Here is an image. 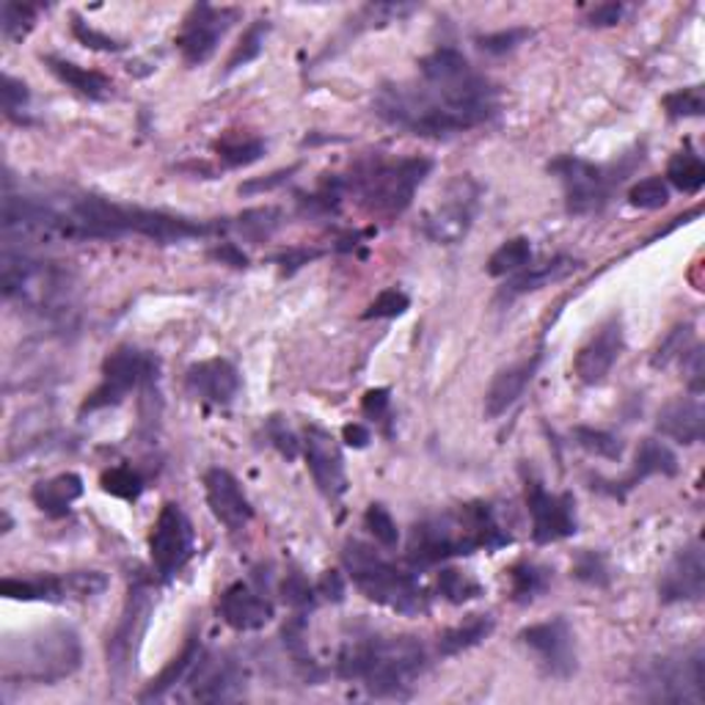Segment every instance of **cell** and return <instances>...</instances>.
<instances>
[{"label": "cell", "instance_id": "cell-42", "mask_svg": "<svg viewBox=\"0 0 705 705\" xmlns=\"http://www.w3.org/2000/svg\"><path fill=\"white\" fill-rule=\"evenodd\" d=\"M438 592L450 603H466L472 598L483 596V585L474 581L469 574H463V570L447 568L438 574Z\"/></svg>", "mask_w": 705, "mask_h": 705}, {"label": "cell", "instance_id": "cell-57", "mask_svg": "<svg viewBox=\"0 0 705 705\" xmlns=\"http://www.w3.org/2000/svg\"><path fill=\"white\" fill-rule=\"evenodd\" d=\"M296 171H298V165H290V169L274 171V174H268L265 180H249V183L240 185V196H254V194H262V190L279 188V185H285L287 180L296 174Z\"/></svg>", "mask_w": 705, "mask_h": 705}, {"label": "cell", "instance_id": "cell-10", "mask_svg": "<svg viewBox=\"0 0 705 705\" xmlns=\"http://www.w3.org/2000/svg\"><path fill=\"white\" fill-rule=\"evenodd\" d=\"M152 609L154 598L149 581H132L130 590H127V601L125 609H122L119 623H116L114 634H111L108 639V672L111 678H114V683H119V686L130 678V672L136 670L138 648H141V639L149 628Z\"/></svg>", "mask_w": 705, "mask_h": 705}, {"label": "cell", "instance_id": "cell-28", "mask_svg": "<svg viewBox=\"0 0 705 705\" xmlns=\"http://www.w3.org/2000/svg\"><path fill=\"white\" fill-rule=\"evenodd\" d=\"M42 61L50 67V72L56 74L61 83H67L69 89H74L80 97L97 100L100 103V100H108L111 94H114V83H111V78L108 74L97 72V69L78 67V63L63 61V58H56V56H45Z\"/></svg>", "mask_w": 705, "mask_h": 705}, {"label": "cell", "instance_id": "cell-46", "mask_svg": "<svg viewBox=\"0 0 705 705\" xmlns=\"http://www.w3.org/2000/svg\"><path fill=\"white\" fill-rule=\"evenodd\" d=\"M628 201L639 210H661L670 201V188H667L661 176H648V180H643V183H637L628 190Z\"/></svg>", "mask_w": 705, "mask_h": 705}, {"label": "cell", "instance_id": "cell-40", "mask_svg": "<svg viewBox=\"0 0 705 705\" xmlns=\"http://www.w3.org/2000/svg\"><path fill=\"white\" fill-rule=\"evenodd\" d=\"M670 119H700L705 114V92L703 85H686L678 92L667 94L661 100Z\"/></svg>", "mask_w": 705, "mask_h": 705}, {"label": "cell", "instance_id": "cell-27", "mask_svg": "<svg viewBox=\"0 0 705 705\" xmlns=\"http://www.w3.org/2000/svg\"><path fill=\"white\" fill-rule=\"evenodd\" d=\"M675 474H678L675 452H672L664 441H659V438H645L643 444H639L637 455H634L632 474H628L626 479H621V483H614V485H621V488L614 490V499H626L628 490H632L634 485L643 483V479L675 477Z\"/></svg>", "mask_w": 705, "mask_h": 705}, {"label": "cell", "instance_id": "cell-29", "mask_svg": "<svg viewBox=\"0 0 705 705\" xmlns=\"http://www.w3.org/2000/svg\"><path fill=\"white\" fill-rule=\"evenodd\" d=\"M80 496H83V479L72 472L58 474V477L53 479H42V483H36L34 490H31L34 505L50 518L67 516L69 507H72Z\"/></svg>", "mask_w": 705, "mask_h": 705}, {"label": "cell", "instance_id": "cell-22", "mask_svg": "<svg viewBox=\"0 0 705 705\" xmlns=\"http://www.w3.org/2000/svg\"><path fill=\"white\" fill-rule=\"evenodd\" d=\"M245 692V672L234 659H210L201 656L196 661L194 697L199 703H232Z\"/></svg>", "mask_w": 705, "mask_h": 705}, {"label": "cell", "instance_id": "cell-2", "mask_svg": "<svg viewBox=\"0 0 705 705\" xmlns=\"http://www.w3.org/2000/svg\"><path fill=\"white\" fill-rule=\"evenodd\" d=\"M63 216V238L67 240H108L122 234H141L154 243H183L190 238H210L227 232L229 223L194 221V218L169 216L147 207L119 205L103 196H80L67 201Z\"/></svg>", "mask_w": 705, "mask_h": 705}, {"label": "cell", "instance_id": "cell-23", "mask_svg": "<svg viewBox=\"0 0 705 705\" xmlns=\"http://www.w3.org/2000/svg\"><path fill=\"white\" fill-rule=\"evenodd\" d=\"M205 494L207 505H210L212 516L223 523L227 529H243L251 521L254 510H251L249 496L243 494L238 479L227 472V469H210L205 474Z\"/></svg>", "mask_w": 705, "mask_h": 705}, {"label": "cell", "instance_id": "cell-9", "mask_svg": "<svg viewBox=\"0 0 705 705\" xmlns=\"http://www.w3.org/2000/svg\"><path fill=\"white\" fill-rule=\"evenodd\" d=\"M637 697L648 703H692L705 700V654L703 648L656 656L637 667Z\"/></svg>", "mask_w": 705, "mask_h": 705}, {"label": "cell", "instance_id": "cell-31", "mask_svg": "<svg viewBox=\"0 0 705 705\" xmlns=\"http://www.w3.org/2000/svg\"><path fill=\"white\" fill-rule=\"evenodd\" d=\"M201 659V639L196 637H188V643H185V648H183V654L180 656H174V659L169 661V664H165V670L160 672L158 678H154L152 683H149L147 689H143L141 692V703H149V700H158V697H163L165 692H169V689H174L176 683H183L185 678L190 675V672L196 670V661Z\"/></svg>", "mask_w": 705, "mask_h": 705}, {"label": "cell", "instance_id": "cell-8", "mask_svg": "<svg viewBox=\"0 0 705 705\" xmlns=\"http://www.w3.org/2000/svg\"><path fill=\"white\" fill-rule=\"evenodd\" d=\"M352 585L359 587L370 601L394 609L400 614L427 612V592L414 574H405L397 565L383 559L372 546L361 541H347L342 552Z\"/></svg>", "mask_w": 705, "mask_h": 705}, {"label": "cell", "instance_id": "cell-52", "mask_svg": "<svg viewBox=\"0 0 705 705\" xmlns=\"http://www.w3.org/2000/svg\"><path fill=\"white\" fill-rule=\"evenodd\" d=\"M265 432H268L270 444H274L287 461H296L298 452H301V441H298V436L292 432V427L287 425L285 416H270L268 425H265Z\"/></svg>", "mask_w": 705, "mask_h": 705}, {"label": "cell", "instance_id": "cell-17", "mask_svg": "<svg viewBox=\"0 0 705 705\" xmlns=\"http://www.w3.org/2000/svg\"><path fill=\"white\" fill-rule=\"evenodd\" d=\"M527 507L532 516V541L538 546L576 535V501L570 494H548L541 479H527Z\"/></svg>", "mask_w": 705, "mask_h": 705}, {"label": "cell", "instance_id": "cell-21", "mask_svg": "<svg viewBox=\"0 0 705 705\" xmlns=\"http://www.w3.org/2000/svg\"><path fill=\"white\" fill-rule=\"evenodd\" d=\"M218 614L234 632H259L274 621V603L249 581H234L218 601Z\"/></svg>", "mask_w": 705, "mask_h": 705}, {"label": "cell", "instance_id": "cell-5", "mask_svg": "<svg viewBox=\"0 0 705 705\" xmlns=\"http://www.w3.org/2000/svg\"><path fill=\"white\" fill-rule=\"evenodd\" d=\"M430 171L432 160L427 158L389 160L372 154L352 165L350 174L342 176V183H345V194L359 199L367 212L392 218L408 210L416 188L425 183Z\"/></svg>", "mask_w": 705, "mask_h": 705}, {"label": "cell", "instance_id": "cell-6", "mask_svg": "<svg viewBox=\"0 0 705 705\" xmlns=\"http://www.w3.org/2000/svg\"><path fill=\"white\" fill-rule=\"evenodd\" d=\"M643 160L645 143H639L612 163H590V160L576 158V154H563V158L548 163V171L557 174L559 183H563L568 212L592 216L609 205L614 190L626 183L628 176L637 171V165H643Z\"/></svg>", "mask_w": 705, "mask_h": 705}, {"label": "cell", "instance_id": "cell-56", "mask_svg": "<svg viewBox=\"0 0 705 705\" xmlns=\"http://www.w3.org/2000/svg\"><path fill=\"white\" fill-rule=\"evenodd\" d=\"M389 405H392V392L389 389H370L361 400V411L372 421H389Z\"/></svg>", "mask_w": 705, "mask_h": 705}, {"label": "cell", "instance_id": "cell-47", "mask_svg": "<svg viewBox=\"0 0 705 705\" xmlns=\"http://www.w3.org/2000/svg\"><path fill=\"white\" fill-rule=\"evenodd\" d=\"M281 598H285L287 606L298 609V612H307L317 603V587L309 585L307 576L301 570H290L281 581Z\"/></svg>", "mask_w": 705, "mask_h": 705}, {"label": "cell", "instance_id": "cell-35", "mask_svg": "<svg viewBox=\"0 0 705 705\" xmlns=\"http://www.w3.org/2000/svg\"><path fill=\"white\" fill-rule=\"evenodd\" d=\"M667 180L681 194H697L705 185V165L700 154H694L692 149H681V152L672 154L670 163H667Z\"/></svg>", "mask_w": 705, "mask_h": 705}, {"label": "cell", "instance_id": "cell-45", "mask_svg": "<svg viewBox=\"0 0 705 705\" xmlns=\"http://www.w3.org/2000/svg\"><path fill=\"white\" fill-rule=\"evenodd\" d=\"M365 523L370 529V535L375 538V543H381L383 548H397L400 543V529L394 523L392 512L383 505H370L365 512Z\"/></svg>", "mask_w": 705, "mask_h": 705}, {"label": "cell", "instance_id": "cell-44", "mask_svg": "<svg viewBox=\"0 0 705 705\" xmlns=\"http://www.w3.org/2000/svg\"><path fill=\"white\" fill-rule=\"evenodd\" d=\"M570 574H574L579 581H585V585H592V587H606L609 576H612L609 574V565H606V559H603V554L590 552V548H581V552L576 554Z\"/></svg>", "mask_w": 705, "mask_h": 705}, {"label": "cell", "instance_id": "cell-3", "mask_svg": "<svg viewBox=\"0 0 705 705\" xmlns=\"http://www.w3.org/2000/svg\"><path fill=\"white\" fill-rule=\"evenodd\" d=\"M512 543L510 532L499 527L494 507L485 501L458 505L436 512L411 529L408 563L414 568H430L450 557H466L474 552H496Z\"/></svg>", "mask_w": 705, "mask_h": 705}, {"label": "cell", "instance_id": "cell-54", "mask_svg": "<svg viewBox=\"0 0 705 705\" xmlns=\"http://www.w3.org/2000/svg\"><path fill=\"white\" fill-rule=\"evenodd\" d=\"M0 92H3V114H7L9 119H18V114L31 100L28 85H25L23 80L12 78V74H3V89H0Z\"/></svg>", "mask_w": 705, "mask_h": 705}, {"label": "cell", "instance_id": "cell-16", "mask_svg": "<svg viewBox=\"0 0 705 705\" xmlns=\"http://www.w3.org/2000/svg\"><path fill=\"white\" fill-rule=\"evenodd\" d=\"M240 9L210 7V3H196L185 18L183 31L176 34V47L183 53L185 63L199 67L210 61L218 50V42L227 36V31L238 23Z\"/></svg>", "mask_w": 705, "mask_h": 705}, {"label": "cell", "instance_id": "cell-43", "mask_svg": "<svg viewBox=\"0 0 705 705\" xmlns=\"http://www.w3.org/2000/svg\"><path fill=\"white\" fill-rule=\"evenodd\" d=\"M103 490L105 494L116 496V499L136 501L143 490V479L141 474L132 472L130 466H116L103 474Z\"/></svg>", "mask_w": 705, "mask_h": 705}, {"label": "cell", "instance_id": "cell-51", "mask_svg": "<svg viewBox=\"0 0 705 705\" xmlns=\"http://www.w3.org/2000/svg\"><path fill=\"white\" fill-rule=\"evenodd\" d=\"M692 347V325H678L667 334V339L661 342L659 350L654 356V367H667L672 359H681L683 352Z\"/></svg>", "mask_w": 705, "mask_h": 705}, {"label": "cell", "instance_id": "cell-18", "mask_svg": "<svg viewBox=\"0 0 705 705\" xmlns=\"http://www.w3.org/2000/svg\"><path fill=\"white\" fill-rule=\"evenodd\" d=\"M623 347H626V334H623V317L612 314L598 325L592 339L576 352L574 372L585 386H598L606 381L612 367L621 359Z\"/></svg>", "mask_w": 705, "mask_h": 705}, {"label": "cell", "instance_id": "cell-30", "mask_svg": "<svg viewBox=\"0 0 705 705\" xmlns=\"http://www.w3.org/2000/svg\"><path fill=\"white\" fill-rule=\"evenodd\" d=\"M579 268V262L570 259V256H554L552 262H543V265H529L521 274L510 276L505 292L507 296H523V292H535L541 287L554 285V281H563L565 276H570Z\"/></svg>", "mask_w": 705, "mask_h": 705}, {"label": "cell", "instance_id": "cell-50", "mask_svg": "<svg viewBox=\"0 0 705 705\" xmlns=\"http://www.w3.org/2000/svg\"><path fill=\"white\" fill-rule=\"evenodd\" d=\"M281 637H285V648L290 650V656L298 664L314 667V659L307 654V614H296V617L281 628Z\"/></svg>", "mask_w": 705, "mask_h": 705}, {"label": "cell", "instance_id": "cell-59", "mask_svg": "<svg viewBox=\"0 0 705 705\" xmlns=\"http://www.w3.org/2000/svg\"><path fill=\"white\" fill-rule=\"evenodd\" d=\"M317 596L328 598L334 603L345 601V579H342L339 570H325L323 579L317 581Z\"/></svg>", "mask_w": 705, "mask_h": 705}, {"label": "cell", "instance_id": "cell-19", "mask_svg": "<svg viewBox=\"0 0 705 705\" xmlns=\"http://www.w3.org/2000/svg\"><path fill=\"white\" fill-rule=\"evenodd\" d=\"M303 455H307V466L312 472L314 485L323 490V496L342 499L347 494V474L345 458H342L336 438L323 427L309 425L307 436H303Z\"/></svg>", "mask_w": 705, "mask_h": 705}, {"label": "cell", "instance_id": "cell-12", "mask_svg": "<svg viewBox=\"0 0 705 705\" xmlns=\"http://www.w3.org/2000/svg\"><path fill=\"white\" fill-rule=\"evenodd\" d=\"M479 185L474 183L472 176H458L447 185L444 196L438 199V205L421 221L427 238L432 243L441 245H458L472 229L474 218L479 210Z\"/></svg>", "mask_w": 705, "mask_h": 705}, {"label": "cell", "instance_id": "cell-14", "mask_svg": "<svg viewBox=\"0 0 705 705\" xmlns=\"http://www.w3.org/2000/svg\"><path fill=\"white\" fill-rule=\"evenodd\" d=\"M149 552H152V563L160 579L176 576L194 557V529H190L188 516L174 501L163 505L160 510L158 521L149 532Z\"/></svg>", "mask_w": 705, "mask_h": 705}, {"label": "cell", "instance_id": "cell-49", "mask_svg": "<svg viewBox=\"0 0 705 705\" xmlns=\"http://www.w3.org/2000/svg\"><path fill=\"white\" fill-rule=\"evenodd\" d=\"M411 309V298L405 296L403 290L392 287V290H383L375 301L370 303V309L365 312L367 320H394L400 314H405Z\"/></svg>", "mask_w": 705, "mask_h": 705}, {"label": "cell", "instance_id": "cell-61", "mask_svg": "<svg viewBox=\"0 0 705 705\" xmlns=\"http://www.w3.org/2000/svg\"><path fill=\"white\" fill-rule=\"evenodd\" d=\"M323 254V251H309V249H290L287 254H281L279 265L287 270V274H292V270L303 268V265H309L312 259H317V256Z\"/></svg>", "mask_w": 705, "mask_h": 705}, {"label": "cell", "instance_id": "cell-20", "mask_svg": "<svg viewBox=\"0 0 705 705\" xmlns=\"http://www.w3.org/2000/svg\"><path fill=\"white\" fill-rule=\"evenodd\" d=\"M705 592V557L697 541L683 546L659 581L661 603H694Z\"/></svg>", "mask_w": 705, "mask_h": 705}, {"label": "cell", "instance_id": "cell-33", "mask_svg": "<svg viewBox=\"0 0 705 705\" xmlns=\"http://www.w3.org/2000/svg\"><path fill=\"white\" fill-rule=\"evenodd\" d=\"M552 585V570L538 563H518L510 568V596L516 603L535 601Z\"/></svg>", "mask_w": 705, "mask_h": 705}, {"label": "cell", "instance_id": "cell-26", "mask_svg": "<svg viewBox=\"0 0 705 705\" xmlns=\"http://www.w3.org/2000/svg\"><path fill=\"white\" fill-rule=\"evenodd\" d=\"M656 430L678 444H697L705 436V408L697 397H678L656 416Z\"/></svg>", "mask_w": 705, "mask_h": 705}, {"label": "cell", "instance_id": "cell-13", "mask_svg": "<svg viewBox=\"0 0 705 705\" xmlns=\"http://www.w3.org/2000/svg\"><path fill=\"white\" fill-rule=\"evenodd\" d=\"M108 590V576L100 570H74L61 576H36V579H3L0 592L14 601H83Z\"/></svg>", "mask_w": 705, "mask_h": 705}, {"label": "cell", "instance_id": "cell-4", "mask_svg": "<svg viewBox=\"0 0 705 705\" xmlns=\"http://www.w3.org/2000/svg\"><path fill=\"white\" fill-rule=\"evenodd\" d=\"M427 670V650L416 637H367L342 648L336 672L361 681L375 697H403Z\"/></svg>", "mask_w": 705, "mask_h": 705}, {"label": "cell", "instance_id": "cell-60", "mask_svg": "<svg viewBox=\"0 0 705 705\" xmlns=\"http://www.w3.org/2000/svg\"><path fill=\"white\" fill-rule=\"evenodd\" d=\"M210 256L221 262V265H232V268H245V265H249V256L234 243H218L216 249L210 251Z\"/></svg>", "mask_w": 705, "mask_h": 705}, {"label": "cell", "instance_id": "cell-62", "mask_svg": "<svg viewBox=\"0 0 705 705\" xmlns=\"http://www.w3.org/2000/svg\"><path fill=\"white\" fill-rule=\"evenodd\" d=\"M342 438H345V444L352 447V450H365V447L372 441V432H370V427L359 425V421H352V425H345Z\"/></svg>", "mask_w": 705, "mask_h": 705}, {"label": "cell", "instance_id": "cell-24", "mask_svg": "<svg viewBox=\"0 0 705 705\" xmlns=\"http://www.w3.org/2000/svg\"><path fill=\"white\" fill-rule=\"evenodd\" d=\"M188 389L212 405H229L240 394V372L227 359L199 361L188 370Z\"/></svg>", "mask_w": 705, "mask_h": 705}, {"label": "cell", "instance_id": "cell-38", "mask_svg": "<svg viewBox=\"0 0 705 705\" xmlns=\"http://www.w3.org/2000/svg\"><path fill=\"white\" fill-rule=\"evenodd\" d=\"M268 34H270L268 20H256V23H251L249 28H245V34L240 36L238 45H234L232 56H229L227 72H234V69L256 61V58L262 56V50H265V39H268Z\"/></svg>", "mask_w": 705, "mask_h": 705}, {"label": "cell", "instance_id": "cell-11", "mask_svg": "<svg viewBox=\"0 0 705 705\" xmlns=\"http://www.w3.org/2000/svg\"><path fill=\"white\" fill-rule=\"evenodd\" d=\"M152 372H158V359L149 352L138 350L132 345H119L103 365V381L80 405V414H94V411L114 408L119 405L132 389L141 386Z\"/></svg>", "mask_w": 705, "mask_h": 705}, {"label": "cell", "instance_id": "cell-15", "mask_svg": "<svg viewBox=\"0 0 705 705\" xmlns=\"http://www.w3.org/2000/svg\"><path fill=\"white\" fill-rule=\"evenodd\" d=\"M521 643L527 645L532 654L541 661L543 672L554 681H568L579 670V654H576V637L574 628L565 617H552L546 623L523 628Z\"/></svg>", "mask_w": 705, "mask_h": 705}, {"label": "cell", "instance_id": "cell-32", "mask_svg": "<svg viewBox=\"0 0 705 705\" xmlns=\"http://www.w3.org/2000/svg\"><path fill=\"white\" fill-rule=\"evenodd\" d=\"M494 626L496 623L490 614H477L474 621H466L463 626H455L441 634V637H438V654L447 656V659L458 654H466V650L477 648L483 639H488L490 634H494Z\"/></svg>", "mask_w": 705, "mask_h": 705}, {"label": "cell", "instance_id": "cell-1", "mask_svg": "<svg viewBox=\"0 0 705 705\" xmlns=\"http://www.w3.org/2000/svg\"><path fill=\"white\" fill-rule=\"evenodd\" d=\"M375 114L414 136H458L494 119L496 89L474 69L450 83H386L375 97Z\"/></svg>", "mask_w": 705, "mask_h": 705}, {"label": "cell", "instance_id": "cell-25", "mask_svg": "<svg viewBox=\"0 0 705 705\" xmlns=\"http://www.w3.org/2000/svg\"><path fill=\"white\" fill-rule=\"evenodd\" d=\"M541 359H543L541 352H535L532 359L518 361V365H510L507 370L496 372L488 392H485V416H488V419H499V416H505L507 411L523 397V392H527V386L532 383V378L538 375Z\"/></svg>", "mask_w": 705, "mask_h": 705}, {"label": "cell", "instance_id": "cell-53", "mask_svg": "<svg viewBox=\"0 0 705 705\" xmlns=\"http://www.w3.org/2000/svg\"><path fill=\"white\" fill-rule=\"evenodd\" d=\"M72 36L80 42L83 47H89V50H97V53H122L125 50V45L116 39H111L108 34H100L97 28H92L89 23H83L80 18H72Z\"/></svg>", "mask_w": 705, "mask_h": 705}, {"label": "cell", "instance_id": "cell-7", "mask_svg": "<svg viewBox=\"0 0 705 705\" xmlns=\"http://www.w3.org/2000/svg\"><path fill=\"white\" fill-rule=\"evenodd\" d=\"M83 659L80 637L69 626H50L31 634L23 643L3 648V678L7 681L58 683L72 675Z\"/></svg>", "mask_w": 705, "mask_h": 705}, {"label": "cell", "instance_id": "cell-41", "mask_svg": "<svg viewBox=\"0 0 705 705\" xmlns=\"http://www.w3.org/2000/svg\"><path fill=\"white\" fill-rule=\"evenodd\" d=\"M36 14L39 9L31 7V3H3V18H0V28H3V39L7 42H20L31 34L36 23Z\"/></svg>", "mask_w": 705, "mask_h": 705}, {"label": "cell", "instance_id": "cell-37", "mask_svg": "<svg viewBox=\"0 0 705 705\" xmlns=\"http://www.w3.org/2000/svg\"><path fill=\"white\" fill-rule=\"evenodd\" d=\"M574 438L581 450L590 452V455L596 458H603V461H621L623 458V441L614 436V432L579 425L574 427Z\"/></svg>", "mask_w": 705, "mask_h": 705}, {"label": "cell", "instance_id": "cell-39", "mask_svg": "<svg viewBox=\"0 0 705 705\" xmlns=\"http://www.w3.org/2000/svg\"><path fill=\"white\" fill-rule=\"evenodd\" d=\"M281 212L276 207H259V210H249L238 218V223H229L232 229H238L245 240H268L270 234L279 229Z\"/></svg>", "mask_w": 705, "mask_h": 705}, {"label": "cell", "instance_id": "cell-36", "mask_svg": "<svg viewBox=\"0 0 705 705\" xmlns=\"http://www.w3.org/2000/svg\"><path fill=\"white\" fill-rule=\"evenodd\" d=\"M268 143L256 136H223L221 141L216 143L218 158L223 160V165L229 169H243V165L256 163V160L265 154Z\"/></svg>", "mask_w": 705, "mask_h": 705}, {"label": "cell", "instance_id": "cell-58", "mask_svg": "<svg viewBox=\"0 0 705 705\" xmlns=\"http://www.w3.org/2000/svg\"><path fill=\"white\" fill-rule=\"evenodd\" d=\"M623 14H626L623 3H601V7H596L587 14V25H592V28H612V25L621 23Z\"/></svg>", "mask_w": 705, "mask_h": 705}, {"label": "cell", "instance_id": "cell-48", "mask_svg": "<svg viewBox=\"0 0 705 705\" xmlns=\"http://www.w3.org/2000/svg\"><path fill=\"white\" fill-rule=\"evenodd\" d=\"M535 31L532 28H507V31H496V34H485L477 36V47L488 56H505V53H512L516 47H521L523 42L532 39Z\"/></svg>", "mask_w": 705, "mask_h": 705}, {"label": "cell", "instance_id": "cell-34", "mask_svg": "<svg viewBox=\"0 0 705 705\" xmlns=\"http://www.w3.org/2000/svg\"><path fill=\"white\" fill-rule=\"evenodd\" d=\"M532 256H535V251H532L529 238H512L490 254L488 274L496 276V279H501V276H516L532 265Z\"/></svg>", "mask_w": 705, "mask_h": 705}, {"label": "cell", "instance_id": "cell-55", "mask_svg": "<svg viewBox=\"0 0 705 705\" xmlns=\"http://www.w3.org/2000/svg\"><path fill=\"white\" fill-rule=\"evenodd\" d=\"M683 372H686V383L692 389V394H700L705 386V367H703V347L692 345L681 356Z\"/></svg>", "mask_w": 705, "mask_h": 705}]
</instances>
